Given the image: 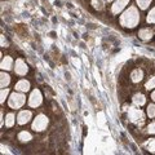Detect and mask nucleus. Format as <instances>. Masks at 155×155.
<instances>
[{
	"label": "nucleus",
	"mask_w": 155,
	"mask_h": 155,
	"mask_svg": "<svg viewBox=\"0 0 155 155\" xmlns=\"http://www.w3.org/2000/svg\"><path fill=\"white\" fill-rule=\"evenodd\" d=\"M154 87H155V78H153L151 80H149L147 83H146V88L147 89H153Z\"/></svg>",
	"instance_id": "nucleus-11"
},
{
	"label": "nucleus",
	"mask_w": 155,
	"mask_h": 155,
	"mask_svg": "<svg viewBox=\"0 0 155 155\" xmlns=\"http://www.w3.org/2000/svg\"><path fill=\"white\" fill-rule=\"evenodd\" d=\"M40 102H41V96H40V93H39V91H35L31 96L30 105L31 106H38V105H40Z\"/></svg>",
	"instance_id": "nucleus-4"
},
{
	"label": "nucleus",
	"mask_w": 155,
	"mask_h": 155,
	"mask_svg": "<svg viewBox=\"0 0 155 155\" xmlns=\"http://www.w3.org/2000/svg\"><path fill=\"white\" fill-rule=\"evenodd\" d=\"M147 113H149V116H155V106L154 105H149Z\"/></svg>",
	"instance_id": "nucleus-10"
},
{
	"label": "nucleus",
	"mask_w": 155,
	"mask_h": 155,
	"mask_svg": "<svg viewBox=\"0 0 155 155\" xmlns=\"http://www.w3.org/2000/svg\"><path fill=\"white\" fill-rule=\"evenodd\" d=\"M137 2H138L140 5H141V8H142V9H145V8H146V7L149 5V3L151 2V0H137ZM140 5H138V7H140Z\"/></svg>",
	"instance_id": "nucleus-9"
},
{
	"label": "nucleus",
	"mask_w": 155,
	"mask_h": 155,
	"mask_svg": "<svg viewBox=\"0 0 155 155\" xmlns=\"http://www.w3.org/2000/svg\"><path fill=\"white\" fill-rule=\"evenodd\" d=\"M47 124H48V120L44 118V116H38V118L35 119V123H34L32 125V128L34 130H44V128L47 127Z\"/></svg>",
	"instance_id": "nucleus-1"
},
{
	"label": "nucleus",
	"mask_w": 155,
	"mask_h": 155,
	"mask_svg": "<svg viewBox=\"0 0 155 155\" xmlns=\"http://www.w3.org/2000/svg\"><path fill=\"white\" fill-rule=\"evenodd\" d=\"M28 88H30V84H28V81H26V80H19L16 85V89L22 91V92L28 91Z\"/></svg>",
	"instance_id": "nucleus-6"
},
{
	"label": "nucleus",
	"mask_w": 155,
	"mask_h": 155,
	"mask_svg": "<svg viewBox=\"0 0 155 155\" xmlns=\"http://www.w3.org/2000/svg\"><path fill=\"white\" fill-rule=\"evenodd\" d=\"M149 132L155 133V123H151V124L149 125Z\"/></svg>",
	"instance_id": "nucleus-13"
},
{
	"label": "nucleus",
	"mask_w": 155,
	"mask_h": 155,
	"mask_svg": "<svg viewBox=\"0 0 155 155\" xmlns=\"http://www.w3.org/2000/svg\"><path fill=\"white\" fill-rule=\"evenodd\" d=\"M125 2H127V0H120V2H116V3H115V5L113 7V11H114V13H118V12L122 11V9L125 7V5H124Z\"/></svg>",
	"instance_id": "nucleus-8"
},
{
	"label": "nucleus",
	"mask_w": 155,
	"mask_h": 155,
	"mask_svg": "<svg viewBox=\"0 0 155 155\" xmlns=\"http://www.w3.org/2000/svg\"><path fill=\"white\" fill-rule=\"evenodd\" d=\"M16 69H14V71L17 72L18 75H23V74H26V71H27V69H23L26 65L23 64V61H21V60H18L17 61V64H16Z\"/></svg>",
	"instance_id": "nucleus-5"
},
{
	"label": "nucleus",
	"mask_w": 155,
	"mask_h": 155,
	"mask_svg": "<svg viewBox=\"0 0 155 155\" xmlns=\"http://www.w3.org/2000/svg\"><path fill=\"white\" fill-rule=\"evenodd\" d=\"M30 118H31V113H30V111H28V110H23L18 115V123L19 124H25V123H27L28 120H30Z\"/></svg>",
	"instance_id": "nucleus-3"
},
{
	"label": "nucleus",
	"mask_w": 155,
	"mask_h": 155,
	"mask_svg": "<svg viewBox=\"0 0 155 155\" xmlns=\"http://www.w3.org/2000/svg\"><path fill=\"white\" fill-rule=\"evenodd\" d=\"M23 102H25V97H23L22 94H18V93H14L12 94L11 97V105L12 107H19V106H22Z\"/></svg>",
	"instance_id": "nucleus-2"
},
{
	"label": "nucleus",
	"mask_w": 155,
	"mask_h": 155,
	"mask_svg": "<svg viewBox=\"0 0 155 155\" xmlns=\"http://www.w3.org/2000/svg\"><path fill=\"white\" fill-rule=\"evenodd\" d=\"M147 21H149V22H155V9H153V11L149 13Z\"/></svg>",
	"instance_id": "nucleus-12"
},
{
	"label": "nucleus",
	"mask_w": 155,
	"mask_h": 155,
	"mask_svg": "<svg viewBox=\"0 0 155 155\" xmlns=\"http://www.w3.org/2000/svg\"><path fill=\"white\" fill-rule=\"evenodd\" d=\"M130 76H132V80L137 83V81L142 80V71L140 70V69H137V70H134L132 74H130Z\"/></svg>",
	"instance_id": "nucleus-7"
},
{
	"label": "nucleus",
	"mask_w": 155,
	"mask_h": 155,
	"mask_svg": "<svg viewBox=\"0 0 155 155\" xmlns=\"http://www.w3.org/2000/svg\"><path fill=\"white\" fill-rule=\"evenodd\" d=\"M151 97H153V100L155 101V92H154V93H153V96H151Z\"/></svg>",
	"instance_id": "nucleus-14"
}]
</instances>
